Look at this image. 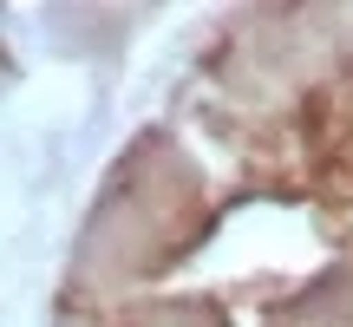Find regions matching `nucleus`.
<instances>
[{
    "label": "nucleus",
    "mask_w": 353,
    "mask_h": 327,
    "mask_svg": "<svg viewBox=\"0 0 353 327\" xmlns=\"http://www.w3.org/2000/svg\"><path fill=\"white\" fill-rule=\"evenodd\" d=\"M59 327H353V20L229 26L118 157Z\"/></svg>",
    "instance_id": "obj_1"
}]
</instances>
